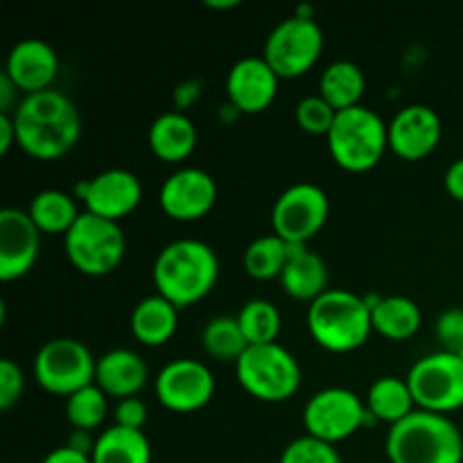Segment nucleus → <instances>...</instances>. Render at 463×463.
Instances as JSON below:
<instances>
[{
    "label": "nucleus",
    "instance_id": "2eb2a0df",
    "mask_svg": "<svg viewBox=\"0 0 463 463\" xmlns=\"http://www.w3.org/2000/svg\"><path fill=\"white\" fill-rule=\"evenodd\" d=\"M158 203L175 222L203 220L217 203V184L206 170L181 167L163 181Z\"/></svg>",
    "mask_w": 463,
    "mask_h": 463
},
{
    "label": "nucleus",
    "instance_id": "b1692460",
    "mask_svg": "<svg viewBox=\"0 0 463 463\" xmlns=\"http://www.w3.org/2000/svg\"><path fill=\"white\" fill-rule=\"evenodd\" d=\"M131 335L143 346L158 348L170 342L179 326V307L172 306L167 298L154 297L143 298L131 312Z\"/></svg>",
    "mask_w": 463,
    "mask_h": 463
},
{
    "label": "nucleus",
    "instance_id": "f257e3e1",
    "mask_svg": "<svg viewBox=\"0 0 463 463\" xmlns=\"http://www.w3.org/2000/svg\"><path fill=\"white\" fill-rule=\"evenodd\" d=\"M12 118L18 147L36 161H57L80 143V111L61 90L23 95Z\"/></svg>",
    "mask_w": 463,
    "mask_h": 463
},
{
    "label": "nucleus",
    "instance_id": "39448f33",
    "mask_svg": "<svg viewBox=\"0 0 463 463\" xmlns=\"http://www.w3.org/2000/svg\"><path fill=\"white\" fill-rule=\"evenodd\" d=\"M328 140V152L337 167L351 175H364L380 165L389 149V125L369 107L339 111Z\"/></svg>",
    "mask_w": 463,
    "mask_h": 463
},
{
    "label": "nucleus",
    "instance_id": "e433bc0d",
    "mask_svg": "<svg viewBox=\"0 0 463 463\" xmlns=\"http://www.w3.org/2000/svg\"><path fill=\"white\" fill-rule=\"evenodd\" d=\"M147 405L145 401L136 398H125V401H118L116 410H113V425H120L127 430H140L145 432V425H147Z\"/></svg>",
    "mask_w": 463,
    "mask_h": 463
},
{
    "label": "nucleus",
    "instance_id": "58836bf2",
    "mask_svg": "<svg viewBox=\"0 0 463 463\" xmlns=\"http://www.w3.org/2000/svg\"><path fill=\"white\" fill-rule=\"evenodd\" d=\"M443 185H446V193L450 194L455 202L463 203V158H457V161L448 167L446 176H443Z\"/></svg>",
    "mask_w": 463,
    "mask_h": 463
},
{
    "label": "nucleus",
    "instance_id": "7ed1b4c3",
    "mask_svg": "<svg viewBox=\"0 0 463 463\" xmlns=\"http://www.w3.org/2000/svg\"><path fill=\"white\" fill-rule=\"evenodd\" d=\"M389 463H463V434L450 416L416 410L389 428Z\"/></svg>",
    "mask_w": 463,
    "mask_h": 463
},
{
    "label": "nucleus",
    "instance_id": "20e7f679",
    "mask_svg": "<svg viewBox=\"0 0 463 463\" xmlns=\"http://www.w3.org/2000/svg\"><path fill=\"white\" fill-rule=\"evenodd\" d=\"M307 330L317 346L335 355H346L366 344L373 333L371 307L351 289H328L307 307Z\"/></svg>",
    "mask_w": 463,
    "mask_h": 463
},
{
    "label": "nucleus",
    "instance_id": "9d476101",
    "mask_svg": "<svg viewBox=\"0 0 463 463\" xmlns=\"http://www.w3.org/2000/svg\"><path fill=\"white\" fill-rule=\"evenodd\" d=\"M407 383L419 410L452 414L463 407V357L448 351L430 353L411 366Z\"/></svg>",
    "mask_w": 463,
    "mask_h": 463
},
{
    "label": "nucleus",
    "instance_id": "c756f323",
    "mask_svg": "<svg viewBox=\"0 0 463 463\" xmlns=\"http://www.w3.org/2000/svg\"><path fill=\"white\" fill-rule=\"evenodd\" d=\"M203 351L217 362H238L249 348L247 337L235 317H215L203 326Z\"/></svg>",
    "mask_w": 463,
    "mask_h": 463
},
{
    "label": "nucleus",
    "instance_id": "6e6552de",
    "mask_svg": "<svg viewBox=\"0 0 463 463\" xmlns=\"http://www.w3.org/2000/svg\"><path fill=\"white\" fill-rule=\"evenodd\" d=\"M95 366L98 360L86 344L72 337H57L39 348L32 371L43 392L71 398L95 383Z\"/></svg>",
    "mask_w": 463,
    "mask_h": 463
},
{
    "label": "nucleus",
    "instance_id": "f3484780",
    "mask_svg": "<svg viewBox=\"0 0 463 463\" xmlns=\"http://www.w3.org/2000/svg\"><path fill=\"white\" fill-rule=\"evenodd\" d=\"M441 134V118L434 109L425 104H410L389 122V152L402 161H420L439 147Z\"/></svg>",
    "mask_w": 463,
    "mask_h": 463
},
{
    "label": "nucleus",
    "instance_id": "5701e85b",
    "mask_svg": "<svg viewBox=\"0 0 463 463\" xmlns=\"http://www.w3.org/2000/svg\"><path fill=\"white\" fill-rule=\"evenodd\" d=\"M371 307L373 333L392 342H407L423 326V315L416 301L407 297H364Z\"/></svg>",
    "mask_w": 463,
    "mask_h": 463
},
{
    "label": "nucleus",
    "instance_id": "6ab92c4d",
    "mask_svg": "<svg viewBox=\"0 0 463 463\" xmlns=\"http://www.w3.org/2000/svg\"><path fill=\"white\" fill-rule=\"evenodd\" d=\"M5 75L23 95L52 89L59 72V57L50 43L41 39H23L9 50Z\"/></svg>",
    "mask_w": 463,
    "mask_h": 463
},
{
    "label": "nucleus",
    "instance_id": "f03ea898",
    "mask_svg": "<svg viewBox=\"0 0 463 463\" xmlns=\"http://www.w3.org/2000/svg\"><path fill=\"white\" fill-rule=\"evenodd\" d=\"M220 279V260L202 240H175L158 251L152 280L158 297L179 310L203 301Z\"/></svg>",
    "mask_w": 463,
    "mask_h": 463
},
{
    "label": "nucleus",
    "instance_id": "dca6fc26",
    "mask_svg": "<svg viewBox=\"0 0 463 463\" xmlns=\"http://www.w3.org/2000/svg\"><path fill=\"white\" fill-rule=\"evenodd\" d=\"M41 231L21 208L0 211V280L23 279L39 260Z\"/></svg>",
    "mask_w": 463,
    "mask_h": 463
},
{
    "label": "nucleus",
    "instance_id": "f8f14e48",
    "mask_svg": "<svg viewBox=\"0 0 463 463\" xmlns=\"http://www.w3.org/2000/svg\"><path fill=\"white\" fill-rule=\"evenodd\" d=\"M330 215V199L317 184H294L271 208V229L288 244H307L324 229Z\"/></svg>",
    "mask_w": 463,
    "mask_h": 463
},
{
    "label": "nucleus",
    "instance_id": "c85d7f7f",
    "mask_svg": "<svg viewBox=\"0 0 463 463\" xmlns=\"http://www.w3.org/2000/svg\"><path fill=\"white\" fill-rule=\"evenodd\" d=\"M289 256V244L283 242L279 235H262L256 238L244 249L242 265L249 279L253 280H274L280 279L285 262Z\"/></svg>",
    "mask_w": 463,
    "mask_h": 463
},
{
    "label": "nucleus",
    "instance_id": "c9c22d12",
    "mask_svg": "<svg viewBox=\"0 0 463 463\" xmlns=\"http://www.w3.org/2000/svg\"><path fill=\"white\" fill-rule=\"evenodd\" d=\"M25 389V375L12 360H0V410L9 411L18 405Z\"/></svg>",
    "mask_w": 463,
    "mask_h": 463
},
{
    "label": "nucleus",
    "instance_id": "0eeeda50",
    "mask_svg": "<svg viewBox=\"0 0 463 463\" xmlns=\"http://www.w3.org/2000/svg\"><path fill=\"white\" fill-rule=\"evenodd\" d=\"M63 249L71 265L80 274L102 279L122 265L127 253V238L118 222L84 211L75 226L63 235Z\"/></svg>",
    "mask_w": 463,
    "mask_h": 463
},
{
    "label": "nucleus",
    "instance_id": "72a5a7b5",
    "mask_svg": "<svg viewBox=\"0 0 463 463\" xmlns=\"http://www.w3.org/2000/svg\"><path fill=\"white\" fill-rule=\"evenodd\" d=\"M279 463H344L337 448L312 437H298L285 446Z\"/></svg>",
    "mask_w": 463,
    "mask_h": 463
},
{
    "label": "nucleus",
    "instance_id": "37998d69",
    "mask_svg": "<svg viewBox=\"0 0 463 463\" xmlns=\"http://www.w3.org/2000/svg\"><path fill=\"white\" fill-rule=\"evenodd\" d=\"M206 7L215 9V12H224V9L240 7V0H206Z\"/></svg>",
    "mask_w": 463,
    "mask_h": 463
},
{
    "label": "nucleus",
    "instance_id": "79ce46f5",
    "mask_svg": "<svg viewBox=\"0 0 463 463\" xmlns=\"http://www.w3.org/2000/svg\"><path fill=\"white\" fill-rule=\"evenodd\" d=\"M18 145L16 140V125L12 116H0V154H7L9 149Z\"/></svg>",
    "mask_w": 463,
    "mask_h": 463
},
{
    "label": "nucleus",
    "instance_id": "ddd939ff",
    "mask_svg": "<svg viewBox=\"0 0 463 463\" xmlns=\"http://www.w3.org/2000/svg\"><path fill=\"white\" fill-rule=\"evenodd\" d=\"M156 401L175 414H193L203 410L215 396V378L203 362L193 357L172 360L154 380Z\"/></svg>",
    "mask_w": 463,
    "mask_h": 463
},
{
    "label": "nucleus",
    "instance_id": "7c9ffc66",
    "mask_svg": "<svg viewBox=\"0 0 463 463\" xmlns=\"http://www.w3.org/2000/svg\"><path fill=\"white\" fill-rule=\"evenodd\" d=\"M238 324L247 337L249 346H260V344H274L280 335V319L279 307L267 298H251L244 303L238 312Z\"/></svg>",
    "mask_w": 463,
    "mask_h": 463
},
{
    "label": "nucleus",
    "instance_id": "bb28decb",
    "mask_svg": "<svg viewBox=\"0 0 463 463\" xmlns=\"http://www.w3.org/2000/svg\"><path fill=\"white\" fill-rule=\"evenodd\" d=\"M364 90V72L353 61H333L319 77V95L337 113L360 107Z\"/></svg>",
    "mask_w": 463,
    "mask_h": 463
},
{
    "label": "nucleus",
    "instance_id": "ea45409f",
    "mask_svg": "<svg viewBox=\"0 0 463 463\" xmlns=\"http://www.w3.org/2000/svg\"><path fill=\"white\" fill-rule=\"evenodd\" d=\"M18 93H21V90H18L16 86H14V81L3 72V75H0V116H12V113L16 111L18 102H21V99H18Z\"/></svg>",
    "mask_w": 463,
    "mask_h": 463
},
{
    "label": "nucleus",
    "instance_id": "aec40b11",
    "mask_svg": "<svg viewBox=\"0 0 463 463\" xmlns=\"http://www.w3.org/2000/svg\"><path fill=\"white\" fill-rule=\"evenodd\" d=\"M147 380V364L138 353L129 348H113L104 353L95 366V384L116 401L136 398L145 389Z\"/></svg>",
    "mask_w": 463,
    "mask_h": 463
},
{
    "label": "nucleus",
    "instance_id": "4c0bfd02",
    "mask_svg": "<svg viewBox=\"0 0 463 463\" xmlns=\"http://www.w3.org/2000/svg\"><path fill=\"white\" fill-rule=\"evenodd\" d=\"M199 95H202V81L193 80V81H184V84H179L175 89V95H172V99H175V111L185 113V109H190L194 102H197Z\"/></svg>",
    "mask_w": 463,
    "mask_h": 463
},
{
    "label": "nucleus",
    "instance_id": "9b49d317",
    "mask_svg": "<svg viewBox=\"0 0 463 463\" xmlns=\"http://www.w3.org/2000/svg\"><path fill=\"white\" fill-rule=\"evenodd\" d=\"M369 411L355 392L344 387H328L317 392L303 410V428L307 437L328 446L346 441L364 428Z\"/></svg>",
    "mask_w": 463,
    "mask_h": 463
},
{
    "label": "nucleus",
    "instance_id": "a211bd4d",
    "mask_svg": "<svg viewBox=\"0 0 463 463\" xmlns=\"http://www.w3.org/2000/svg\"><path fill=\"white\" fill-rule=\"evenodd\" d=\"M279 75L262 57H244L231 66L226 75L229 104L238 113H262L274 104L279 95Z\"/></svg>",
    "mask_w": 463,
    "mask_h": 463
},
{
    "label": "nucleus",
    "instance_id": "a19ab883",
    "mask_svg": "<svg viewBox=\"0 0 463 463\" xmlns=\"http://www.w3.org/2000/svg\"><path fill=\"white\" fill-rule=\"evenodd\" d=\"M41 463H93L90 461V455H84V452L75 450L71 446H61L54 448L52 452L45 455V459Z\"/></svg>",
    "mask_w": 463,
    "mask_h": 463
},
{
    "label": "nucleus",
    "instance_id": "473e14b6",
    "mask_svg": "<svg viewBox=\"0 0 463 463\" xmlns=\"http://www.w3.org/2000/svg\"><path fill=\"white\" fill-rule=\"evenodd\" d=\"M294 118H297L298 129L306 131L310 136H328L330 129L335 125V118H337V111L321 98L317 95H307L301 102L297 104V111H294Z\"/></svg>",
    "mask_w": 463,
    "mask_h": 463
},
{
    "label": "nucleus",
    "instance_id": "cd10ccee",
    "mask_svg": "<svg viewBox=\"0 0 463 463\" xmlns=\"http://www.w3.org/2000/svg\"><path fill=\"white\" fill-rule=\"evenodd\" d=\"M27 215L32 217L41 233L66 235L80 220L81 213L77 211L75 194H68L63 190H41L32 197Z\"/></svg>",
    "mask_w": 463,
    "mask_h": 463
},
{
    "label": "nucleus",
    "instance_id": "393cba45",
    "mask_svg": "<svg viewBox=\"0 0 463 463\" xmlns=\"http://www.w3.org/2000/svg\"><path fill=\"white\" fill-rule=\"evenodd\" d=\"M364 405L369 411V419L387 423L389 428L398 425L419 410L407 378H396V375H383V378L375 380L366 392Z\"/></svg>",
    "mask_w": 463,
    "mask_h": 463
},
{
    "label": "nucleus",
    "instance_id": "423d86ee",
    "mask_svg": "<svg viewBox=\"0 0 463 463\" xmlns=\"http://www.w3.org/2000/svg\"><path fill=\"white\" fill-rule=\"evenodd\" d=\"M235 375L249 396L271 405L289 401L301 389V366L279 342L249 346L235 362Z\"/></svg>",
    "mask_w": 463,
    "mask_h": 463
},
{
    "label": "nucleus",
    "instance_id": "412c9836",
    "mask_svg": "<svg viewBox=\"0 0 463 463\" xmlns=\"http://www.w3.org/2000/svg\"><path fill=\"white\" fill-rule=\"evenodd\" d=\"M279 280L289 298L315 303L321 294L328 292V267L307 244H289L288 262Z\"/></svg>",
    "mask_w": 463,
    "mask_h": 463
},
{
    "label": "nucleus",
    "instance_id": "2f4dec72",
    "mask_svg": "<svg viewBox=\"0 0 463 463\" xmlns=\"http://www.w3.org/2000/svg\"><path fill=\"white\" fill-rule=\"evenodd\" d=\"M107 416L109 396L95 383L66 398V419L72 425V430L93 432L107 420Z\"/></svg>",
    "mask_w": 463,
    "mask_h": 463
},
{
    "label": "nucleus",
    "instance_id": "4468645a",
    "mask_svg": "<svg viewBox=\"0 0 463 463\" xmlns=\"http://www.w3.org/2000/svg\"><path fill=\"white\" fill-rule=\"evenodd\" d=\"M75 199L84 202L86 213L120 224L138 208L143 199V185L134 172L113 167L99 172L93 179L81 181L75 188Z\"/></svg>",
    "mask_w": 463,
    "mask_h": 463
},
{
    "label": "nucleus",
    "instance_id": "a878e982",
    "mask_svg": "<svg viewBox=\"0 0 463 463\" xmlns=\"http://www.w3.org/2000/svg\"><path fill=\"white\" fill-rule=\"evenodd\" d=\"M93 463H152V443L140 430L111 425L95 439Z\"/></svg>",
    "mask_w": 463,
    "mask_h": 463
},
{
    "label": "nucleus",
    "instance_id": "f704fd0d",
    "mask_svg": "<svg viewBox=\"0 0 463 463\" xmlns=\"http://www.w3.org/2000/svg\"><path fill=\"white\" fill-rule=\"evenodd\" d=\"M437 339L441 344V351L463 353V307H450L441 312L437 319Z\"/></svg>",
    "mask_w": 463,
    "mask_h": 463
},
{
    "label": "nucleus",
    "instance_id": "1a4fd4ad",
    "mask_svg": "<svg viewBox=\"0 0 463 463\" xmlns=\"http://www.w3.org/2000/svg\"><path fill=\"white\" fill-rule=\"evenodd\" d=\"M324 32L315 18L289 16L269 32L262 59L279 80H297L310 72L324 52Z\"/></svg>",
    "mask_w": 463,
    "mask_h": 463
},
{
    "label": "nucleus",
    "instance_id": "4be33fe9",
    "mask_svg": "<svg viewBox=\"0 0 463 463\" xmlns=\"http://www.w3.org/2000/svg\"><path fill=\"white\" fill-rule=\"evenodd\" d=\"M149 149L163 163H184L197 147V127L185 113L165 111L149 127Z\"/></svg>",
    "mask_w": 463,
    "mask_h": 463
}]
</instances>
